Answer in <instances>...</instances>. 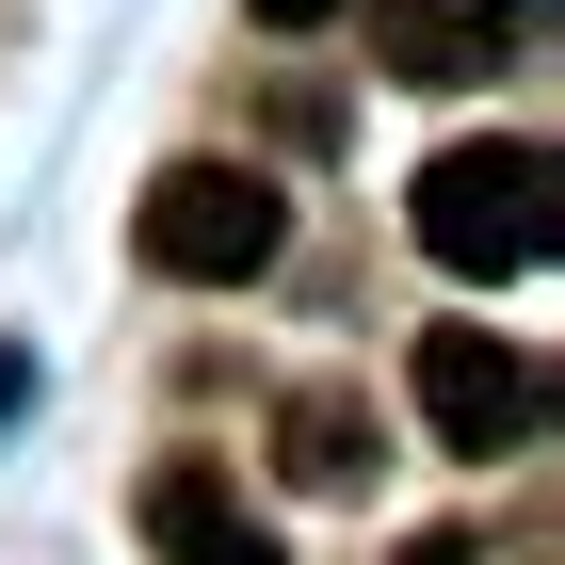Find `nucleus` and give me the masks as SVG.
<instances>
[{
	"label": "nucleus",
	"instance_id": "nucleus-6",
	"mask_svg": "<svg viewBox=\"0 0 565 565\" xmlns=\"http://www.w3.org/2000/svg\"><path fill=\"white\" fill-rule=\"evenodd\" d=\"M275 469H291V484H355V469H372V452H355V404L307 388L291 420H275Z\"/></svg>",
	"mask_w": 565,
	"mask_h": 565
},
{
	"label": "nucleus",
	"instance_id": "nucleus-8",
	"mask_svg": "<svg viewBox=\"0 0 565 565\" xmlns=\"http://www.w3.org/2000/svg\"><path fill=\"white\" fill-rule=\"evenodd\" d=\"M404 565H484V550H469V533H420V550H404Z\"/></svg>",
	"mask_w": 565,
	"mask_h": 565
},
{
	"label": "nucleus",
	"instance_id": "nucleus-1",
	"mask_svg": "<svg viewBox=\"0 0 565 565\" xmlns=\"http://www.w3.org/2000/svg\"><path fill=\"white\" fill-rule=\"evenodd\" d=\"M404 226H420L436 275H533L550 259V146H436L420 194H404Z\"/></svg>",
	"mask_w": 565,
	"mask_h": 565
},
{
	"label": "nucleus",
	"instance_id": "nucleus-7",
	"mask_svg": "<svg viewBox=\"0 0 565 565\" xmlns=\"http://www.w3.org/2000/svg\"><path fill=\"white\" fill-rule=\"evenodd\" d=\"M243 17H259V33H323L340 0H243Z\"/></svg>",
	"mask_w": 565,
	"mask_h": 565
},
{
	"label": "nucleus",
	"instance_id": "nucleus-2",
	"mask_svg": "<svg viewBox=\"0 0 565 565\" xmlns=\"http://www.w3.org/2000/svg\"><path fill=\"white\" fill-rule=\"evenodd\" d=\"M146 275H178V291H243V275H275V243H291V194H275L259 162H162L130 211Z\"/></svg>",
	"mask_w": 565,
	"mask_h": 565
},
{
	"label": "nucleus",
	"instance_id": "nucleus-3",
	"mask_svg": "<svg viewBox=\"0 0 565 565\" xmlns=\"http://www.w3.org/2000/svg\"><path fill=\"white\" fill-rule=\"evenodd\" d=\"M420 420H436V452L501 469V452H533V420H550V372H533L518 340H484V323H436L420 340Z\"/></svg>",
	"mask_w": 565,
	"mask_h": 565
},
{
	"label": "nucleus",
	"instance_id": "nucleus-5",
	"mask_svg": "<svg viewBox=\"0 0 565 565\" xmlns=\"http://www.w3.org/2000/svg\"><path fill=\"white\" fill-rule=\"evenodd\" d=\"M146 550H162V565H291V550H275V518H259L226 469H194V452L146 469Z\"/></svg>",
	"mask_w": 565,
	"mask_h": 565
},
{
	"label": "nucleus",
	"instance_id": "nucleus-4",
	"mask_svg": "<svg viewBox=\"0 0 565 565\" xmlns=\"http://www.w3.org/2000/svg\"><path fill=\"white\" fill-rule=\"evenodd\" d=\"M533 33V0H372V49H388V82H501Z\"/></svg>",
	"mask_w": 565,
	"mask_h": 565
},
{
	"label": "nucleus",
	"instance_id": "nucleus-9",
	"mask_svg": "<svg viewBox=\"0 0 565 565\" xmlns=\"http://www.w3.org/2000/svg\"><path fill=\"white\" fill-rule=\"evenodd\" d=\"M17 404H33V372H17V355H0V420H17Z\"/></svg>",
	"mask_w": 565,
	"mask_h": 565
}]
</instances>
